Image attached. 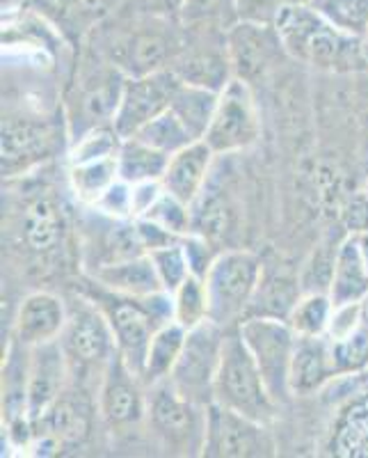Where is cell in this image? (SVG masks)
<instances>
[{
  "instance_id": "obj_1",
  "label": "cell",
  "mask_w": 368,
  "mask_h": 458,
  "mask_svg": "<svg viewBox=\"0 0 368 458\" xmlns=\"http://www.w3.org/2000/svg\"><path fill=\"white\" fill-rule=\"evenodd\" d=\"M275 28L286 55L297 63L339 73L368 69L366 42L334 28L314 5L286 3Z\"/></svg>"
},
{
  "instance_id": "obj_2",
  "label": "cell",
  "mask_w": 368,
  "mask_h": 458,
  "mask_svg": "<svg viewBox=\"0 0 368 458\" xmlns=\"http://www.w3.org/2000/svg\"><path fill=\"white\" fill-rule=\"evenodd\" d=\"M94 302L108 318L114 344H117V353L142 378V367H145L151 337L156 335L161 326L171 321V296L167 292L146 298L120 296V293L105 292L96 284Z\"/></svg>"
},
{
  "instance_id": "obj_3",
  "label": "cell",
  "mask_w": 368,
  "mask_h": 458,
  "mask_svg": "<svg viewBox=\"0 0 368 458\" xmlns=\"http://www.w3.org/2000/svg\"><path fill=\"white\" fill-rule=\"evenodd\" d=\"M213 403L243 412L265 424L272 422L280 411V403L270 394L259 365L249 353L238 328H229L224 337L222 362L213 387Z\"/></svg>"
},
{
  "instance_id": "obj_4",
  "label": "cell",
  "mask_w": 368,
  "mask_h": 458,
  "mask_svg": "<svg viewBox=\"0 0 368 458\" xmlns=\"http://www.w3.org/2000/svg\"><path fill=\"white\" fill-rule=\"evenodd\" d=\"M263 264L249 250H222L208 268L206 292L211 302V321L222 328H238L255 301Z\"/></svg>"
},
{
  "instance_id": "obj_5",
  "label": "cell",
  "mask_w": 368,
  "mask_h": 458,
  "mask_svg": "<svg viewBox=\"0 0 368 458\" xmlns=\"http://www.w3.org/2000/svg\"><path fill=\"white\" fill-rule=\"evenodd\" d=\"M146 390V422L163 447L179 456H202L208 406L186 399L170 380Z\"/></svg>"
},
{
  "instance_id": "obj_6",
  "label": "cell",
  "mask_w": 368,
  "mask_h": 458,
  "mask_svg": "<svg viewBox=\"0 0 368 458\" xmlns=\"http://www.w3.org/2000/svg\"><path fill=\"white\" fill-rule=\"evenodd\" d=\"M240 337L247 344L249 353L256 360L265 386L277 403L289 401L290 365L296 353L297 335L286 318L245 317L238 323Z\"/></svg>"
},
{
  "instance_id": "obj_7",
  "label": "cell",
  "mask_w": 368,
  "mask_h": 458,
  "mask_svg": "<svg viewBox=\"0 0 368 458\" xmlns=\"http://www.w3.org/2000/svg\"><path fill=\"white\" fill-rule=\"evenodd\" d=\"M227 330L211 318L197 328L188 330L181 355L167 378L186 399L202 406L213 403V387L222 362Z\"/></svg>"
},
{
  "instance_id": "obj_8",
  "label": "cell",
  "mask_w": 368,
  "mask_h": 458,
  "mask_svg": "<svg viewBox=\"0 0 368 458\" xmlns=\"http://www.w3.org/2000/svg\"><path fill=\"white\" fill-rule=\"evenodd\" d=\"M275 454L277 445L270 433V424L252 420V417L220 406V403H208L202 456L268 458Z\"/></svg>"
},
{
  "instance_id": "obj_9",
  "label": "cell",
  "mask_w": 368,
  "mask_h": 458,
  "mask_svg": "<svg viewBox=\"0 0 368 458\" xmlns=\"http://www.w3.org/2000/svg\"><path fill=\"white\" fill-rule=\"evenodd\" d=\"M142 14V12H140ZM179 19L142 14V23L135 30L121 32L113 39L110 57L113 63L126 72V76H145L170 67L171 60L181 53L177 30L171 23Z\"/></svg>"
},
{
  "instance_id": "obj_10",
  "label": "cell",
  "mask_w": 368,
  "mask_h": 458,
  "mask_svg": "<svg viewBox=\"0 0 368 458\" xmlns=\"http://www.w3.org/2000/svg\"><path fill=\"white\" fill-rule=\"evenodd\" d=\"M261 136V120L249 83L240 79L229 81L220 92L213 120L204 133V142L215 151V157H229L249 149Z\"/></svg>"
},
{
  "instance_id": "obj_11",
  "label": "cell",
  "mask_w": 368,
  "mask_h": 458,
  "mask_svg": "<svg viewBox=\"0 0 368 458\" xmlns=\"http://www.w3.org/2000/svg\"><path fill=\"white\" fill-rule=\"evenodd\" d=\"M60 151V129L51 120L30 114H7L3 120L0 157L3 177H21L51 161Z\"/></svg>"
},
{
  "instance_id": "obj_12",
  "label": "cell",
  "mask_w": 368,
  "mask_h": 458,
  "mask_svg": "<svg viewBox=\"0 0 368 458\" xmlns=\"http://www.w3.org/2000/svg\"><path fill=\"white\" fill-rule=\"evenodd\" d=\"M179 83L181 81L170 67L145 73V76H126L120 104L113 117L117 133L124 140L133 138L142 126L165 113Z\"/></svg>"
},
{
  "instance_id": "obj_13",
  "label": "cell",
  "mask_w": 368,
  "mask_h": 458,
  "mask_svg": "<svg viewBox=\"0 0 368 458\" xmlns=\"http://www.w3.org/2000/svg\"><path fill=\"white\" fill-rule=\"evenodd\" d=\"M145 380L135 374L120 353L101 371L99 412L110 428H130L146 420Z\"/></svg>"
},
{
  "instance_id": "obj_14",
  "label": "cell",
  "mask_w": 368,
  "mask_h": 458,
  "mask_svg": "<svg viewBox=\"0 0 368 458\" xmlns=\"http://www.w3.org/2000/svg\"><path fill=\"white\" fill-rule=\"evenodd\" d=\"M224 47L234 69V79L245 83L263 79L280 63V55H286L277 28L268 23L236 21L224 30Z\"/></svg>"
},
{
  "instance_id": "obj_15",
  "label": "cell",
  "mask_w": 368,
  "mask_h": 458,
  "mask_svg": "<svg viewBox=\"0 0 368 458\" xmlns=\"http://www.w3.org/2000/svg\"><path fill=\"white\" fill-rule=\"evenodd\" d=\"M69 362H79L83 367L108 365V360L117 353L113 328L96 302H79L69 310V321L60 337Z\"/></svg>"
},
{
  "instance_id": "obj_16",
  "label": "cell",
  "mask_w": 368,
  "mask_h": 458,
  "mask_svg": "<svg viewBox=\"0 0 368 458\" xmlns=\"http://www.w3.org/2000/svg\"><path fill=\"white\" fill-rule=\"evenodd\" d=\"M69 376V355L63 342H48L32 346L28 358L26 412L35 427L44 415L64 394V383Z\"/></svg>"
},
{
  "instance_id": "obj_17",
  "label": "cell",
  "mask_w": 368,
  "mask_h": 458,
  "mask_svg": "<svg viewBox=\"0 0 368 458\" xmlns=\"http://www.w3.org/2000/svg\"><path fill=\"white\" fill-rule=\"evenodd\" d=\"M67 321L69 310L63 298H57L51 292H35L23 298L21 308L16 312L12 337L28 349L39 344L57 342L63 337Z\"/></svg>"
},
{
  "instance_id": "obj_18",
  "label": "cell",
  "mask_w": 368,
  "mask_h": 458,
  "mask_svg": "<svg viewBox=\"0 0 368 458\" xmlns=\"http://www.w3.org/2000/svg\"><path fill=\"white\" fill-rule=\"evenodd\" d=\"M339 376L332 342L321 337H297L293 365H290V394L309 396L321 392Z\"/></svg>"
},
{
  "instance_id": "obj_19",
  "label": "cell",
  "mask_w": 368,
  "mask_h": 458,
  "mask_svg": "<svg viewBox=\"0 0 368 458\" xmlns=\"http://www.w3.org/2000/svg\"><path fill=\"white\" fill-rule=\"evenodd\" d=\"M213 158H215V151L204 140L192 142L177 154H171L165 174H163V186L167 193L177 195L188 204H195V199L204 193Z\"/></svg>"
},
{
  "instance_id": "obj_20",
  "label": "cell",
  "mask_w": 368,
  "mask_h": 458,
  "mask_svg": "<svg viewBox=\"0 0 368 458\" xmlns=\"http://www.w3.org/2000/svg\"><path fill=\"white\" fill-rule=\"evenodd\" d=\"M92 282L105 289V292L120 293V296L146 298L165 292L156 273V266L149 259V255L130 257V259L99 266L92 273Z\"/></svg>"
},
{
  "instance_id": "obj_21",
  "label": "cell",
  "mask_w": 368,
  "mask_h": 458,
  "mask_svg": "<svg viewBox=\"0 0 368 458\" xmlns=\"http://www.w3.org/2000/svg\"><path fill=\"white\" fill-rule=\"evenodd\" d=\"M26 5L73 44H80L105 14L104 0H26Z\"/></svg>"
},
{
  "instance_id": "obj_22",
  "label": "cell",
  "mask_w": 368,
  "mask_h": 458,
  "mask_svg": "<svg viewBox=\"0 0 368 458\" xmlns=\"http://www.w3.org/2000/svg\"><path fill=\"white\" fill-rule=\"evenodd\" d=\"M170 69L179 76V81L199 88L222 92L234 79V69L229 63L227 47L222 51H181L171 60Z\"/></svg>"
},
{
  "instance_id": "obj_23",
  "label": "cell",
  "mask_w": 368,
  "mask_h": 458,
  "mask_svg": "<svg viewBox=\"0 0 368 458\" xmlns=\"http://www.w3.org/2000/svg\"><path fill=\"white\" fill-rule=\"evenodd\" d=\"M366 293L368 266L359 252L355 236L346 234L339 245L332 284H330V298H332L334 305H346V302H359Z\"/></svg>"
},
{
  "instance_id": "obj_24",
  "label": "cell",
  "mask_w": 368,
  "mask_h": 458,
  "mask_svg": "<svg viewBox=\"0 0 368 458\" xmlns=\"http://www.w3.org/2000/svg\"><path fill=\"white\" fill-rule=\"evenodd\" d=\"M89 433V408L83 401L63 394L35 424V436H51L60 447L83 443Z\"/></svg>"
},
{
  "instance_id": "obj_25",
  "label": "cell",
  "mask_w": 368,
  "mask_h": 458,
  "mask_svg": "<svg viewBox=\"0 0 368 458\" xmlns=\"http://www.w3.org/2000/svg\"><path fill=\"white\" fill-rule=\"evenodd\" d=\"M63 214L51 198H37L23 211L21 234L32 252L46 255L63 241Z\"/></svg>"
},
{
  "instance_id": "obj_26",
  "label": "cell",
  "mask_w": 368,
  "mask_h": 458,
  "mask_svg": "<svg viewBox=\"0 0 368 458\" xmlns=\"http://www.w3.org/2000/svg\"><path fill=\"white\" fill-rule=\"evenodd\" d=\"M186 335L188 330L183 328L181 323L171 318V321L161 326L156 330V335L151 337L149 349H146L145 367H142V380H145L146 387L170 378L171 369H174L179 355L183 351V344H186Z\"/></svg>"
},
{
  "instance_id": "obj_27",
  "label": "cell",
  "mask_w": 368,
  "mask_h": 458,
  "mask_svg": "<svg viewBox=\"0 0 368 458\" xmlns=\"http://www.w3.org/2000/svg\"><path fill=\"white\" fill-rule=\"evenodd\" d=\"M218 99L220 92H213V89L183 83L181 81L177 89H174L170 110L186 124V129L195 136V140H204V133H206L208 124H211Z\"/></svg>"
},
{
  "instance_id": "obj_28",
  "label": "cell",
  "mask_w": 368,
  "mask_h": 458,
  "mask_svg": "<svg viewBox=\"0 0 368 458\" xmlns=\"http://www.w3.org/2000/svg\"><path fill=\"white\" fill-rule=\"evenodd\" d=\"M302 286L300 277H289L284 273H272V276L261 277L259 289L255 293V301L249 305L247 317H275L289 318L290 310L300 301Z\"/></svg>"
},
{
  "instance_id": "obj_29",
  "label": "cell",
  "mask_w": 368,
  "mask_h": 458,
  "mask_svg": "<svg viewBox=\"0 0 368 458\" xmlns=\"http://www.w3.org/2000/svg\"><path fill=\"white\" fill-rule=\"evenodd\" d=\"M167 163H170L167 154L154 149L138 138H126L120 147V154H117L120 179L129 183L163 182Z\"/></svg>"
},
{
  "instance_id": "obj_30",
  "label": "cell",
  "mask_w": 368,
  "mask_h": 458,
  "mask_svg": "<svg viewBox=\"0 0 368 458\" xmlns=\"http://www.w3.org/2000/svg\"><path fill=\"white\" fill-rule=\"evenodd\" d=\"M120 179L117 157L69 165V186L80 204L94 207L96 199Z\"/></svg>"
},
{
  "instance_id": "obj_31",
  "label": "cell",
  "mask_w": 368,
  "mask_h": 458,
  "mask_svg": "<svg viewBox=\"0 0 368 458\" xmlns=\"http://www.w3.org/2000/svg\"><path fill=\"white\" fill-rule=\"evenodd\" d=\"M330 449L343 458L368 456V399L353 401L341 412Z\"/></svg>"
},
{
  "instance_id": "obj_32",
  "label": "cell",
  "mask_w": 368,
  "mask_h": 458,
  "mask_svg": "<svg viewBox=\"0 0 368 458\" xmlns=\"http://www.w3.org/2000/svg\"><path fill=\"white\" fill-rule=\"evenodd\" d=\"M171 318L181 323L186 330L197 328L211 318V302H208L206 282L199 276H190L170 293Z\"/></svg>"
},
{
  "instance_id": "obj_33",
  "label": "cell",
  "mask_w": 368,
  "mask_h": 458,
  "mask_svg": "<svg viewBox=\"0 0 368 458\" xmlns=\"http://www.w3.org/2000/svg\"><path fill=\"white\" fill-rule=\"evenodd\" d=\"M332 312L334 302L330 293H302L286 321L296 330L297 337H321V335H327Z\"/></svg>"
},
{
  "instance_id": "obj_34",
  "label": "cell",
  "mask_w": 368,
  "mask_h": 458,
  "mask_svg": "<svg viewBox=\"0 0 368 458\" xmlns=\"http://www.w3.org/2000/svg\"><path fill=\"white\" fill-rule=\"evenodd\" d=\"M133 138L146 142V145L163 151V154H167V157L177 154V151H181L183 147L192 145V142H197L190 131L186 129V124H183V122L179 120L177 114L171 113L170 108H167L163 114H158L156 120H151L149 124L142 126Z\"/></svg>"
},
{
  "instance_id": "obj_35",
  "label": "cell",
  "mask_w": 368,
  "mask_h": 458,
  "mask_svg": "<svg viewBox=\"0 0 368 458\" xmlns=\"http://www.w3.org/2000/svg\"><path fill=\"white\" fill-rule=\"evenodd\" d=\"M121 142H124V138L117 133L113 124L94 126L73 140L71 149H69V165L117 157Z\"/></svg>"
},
{
  "instance_id": "obj_36",
  "label": "cell",
  "mask_w": 368,
  "mask_h": 458,
  "mask_svg": "<svg viewBox=\"0 0 368 458\" xmlns=\"http://www.w3.org/2000/svg\"><path fill=\"white\" fill-rule=\"evenodd\" d=\"M236 19V0H186L179 14L183 28H229Z\"/></svg>"
},
{
  "instance_id": "obj_37",
  "label": "cell",
  "mask_w": 368,
  "mask_h": 458,
  "mask_svg": "<svg viewBox=\"0 0 368 458\" xmlns=\"http://www.w3.org/2000/svg\"><path fill=\"white\" fill-rule=\"evenodd\" d=\"M314 7L341 32L366 39L368 0H316Z\"/></svg>"
},
{
  "instance_id": "obj_38",
  "label": "cell",
  "mask_w": 368,
  "mask_h": 458,
  "mask_svg": "<svg viewBox=\"0 0 368 458\" xmlns=\"http://www.w3.org/2000/svg\"><path fill=\"white\" fill-rule=\"evenodd\" d=\"M343 241V239H341ZM341 241L325 239L316 250H314L312 259L306 261L305 271L300 276L302 293H330V284H332L334 264H337L339 245Z\"/></svg>"
},
{
  "instance_id": "obj_39",
  "label": "cell",
  "mask_w": 368,
  "mask_h": 458,
  "mask_svg": "<svg viewBox=\"0 0 368 458\" xmlns=\"http://www.w3.org/2000/svg\"><path fill=\"white\" fill-rule=\"evenodd\" d=\"M149 259L154 261V266H156V273L158 277H161L163 289H165L167 293L174 292L183 280H188V277L192 276L190 264H188V257H186V250H183L181 241L149 252Z\"/></svg>"
},
{
  "instance_id": "obj_40",
  "label": "cell",
  "mask_w": 368,
  "mask_h": 458,
  "mask_svg": "<svg viewBox=\"0 0 368 458\" xmlns=\"http://www.w3.org/2000/svg\"><path fill=\"white\" fill-rule=\"evenodd\" d=\"M145 218L154 220V223H158L161 227L170 229L171 234L186 236L192 232V204L183 202L177 195H171L165 191V193L161 195V199L151 207V211Z\"/></svg>"
},
{
  "instance_id": "obj_41",
  "label": "cell",
  "mask_w": 368,
  "mask_h": 458,
  "mask_svg": "<svg viewBox=\"0 0 368 458\" xmlns=\"http://www.w3.org/2000/svg\"><path fill=\"white\" fill-rule=\"evenodd\" d=\"M332 349L339 376L357 374V371H362L368 365V330L362 326L357 333L350 335L347 339L332 342Z\"/></svg>"
},
{
  "instance_id": "obj_42",
  "label": "cell",
  "mask_w": 368,
  "mask_h": 458,
  "mask_svg": "<svg viewBox=\"0 0 368 458\" xmlns=\"http://www.w3.org/2000/svg\"><path fill=\"white\" fill-rule=\"evenodd\" d=\"M92 208L104 218L133 220V183L117 179Z\"/></svg>"
},
{
  "instance_id": "obj_43",
  "label": "cell",
  "mask_w": 368,
  "mask_h": 458,
  "mask_svg": "<svg viewBox=\"0 0 368 458\" xmlns=\"http://www.w3.org/2000/svg\"><path fill=\"white\" fill-rule=\"evenodd\" d=\"M181 243H183V250H186V257H188V264H190L192 276L206 277L208 268L213 266L215 257L220 255V252L213 250V241H208L206 236L190 232V234L183 236Z\"/></svg>"
},
{
  "instance_id": "obj_44",
  "label": "cell",
  "mask_w": 368,
  "mask_h": 458,
  "mask_svg": "<svg viewBox=\"0 0 368 458\" xmlns=\"http://www.w3.org/2000/svg\"><path fill=\"white\" fill-rule=\"evenodd\" d=\"M362 328V305L359 302H346V305H334L332 318L327 326V337L332 342H341L355 335Z\"/></svg>"
},
{
  "instance_id": "obj_45",
  "label": "cell",
  "mask_w": 368,
  "mask_h": 458,
  "mask_svg": "<svg viewBox=\"0 0 368 458\" xmlns=\"http://www.w3.org/2000/svg\"><path fill=\"white\" fill-rule=\"evenodd\" d=\"M284 0H236V19L247 23H268L275 26Z\"/></svg>"
},
{
  "instance_id": "obj_46",
  "label": "cell",
  "mask_w": 368,
  "mask_h": 458,
  "mask_svg": "<svg viewBox=\"0 0 368 458\" xmlns=\"http://www.w3.org/2000/svg\"><path fill=\"white\" fill-rule=\"evenodd\" d=\"M135 227H138V234H140L142 248L146 250V255L158 250V248H165V245L177 243V241L183 239V236L171 234L170 229L161 227V225L154 223V220L149 218H135Z\"/></svg>"
},
{
  "instance_id": "obj_47",
  "label": "cell",
  "mask_w": 368,
  "mask_h": 458,
  "mask_svg": "<svg viewBox=\"0 0 368 458\" xmlns=\"http://www.w3.org/2000/svg\"><path fill=\"white\" fill-rule=\"evenodd\" d=\"M163 193H165L163 182L133 183V220L145 218V216L151 211V207L161 199Z\"/></svg>"
},
{
  "instance_id": "obj_48",
  "label": "cell",
  "mask_w": 368,
  "mask_h": 458,
  "mask_svg": "<svg viewBox=\"0 0 368 458\" xmlns=\"http://www.w3.org/2000/svg\"><path fill=\"white\" fill-rule=\"evenodd\" d=\"M343 225H346L347 234L368 232V195L364 191L347 202L346 211H343Z\"/></svg>"
},
{
  "instance_id": "obj_49",
  "label": "cell",
  "mask_w": 368,
  "mask_h": 458,
  "mask_svg": "<svg viewBox=\"0 0 368 458\" xmlns=\"http://www.w3.org/2000/svg\"><path fill=\"white\" fill-rule=\"evenodd\" d=\"M135 12L142 14H154V16H165V19H179L181 7L186 0H133Z\"/></svg>"
},
{
  "instance_id": "obj_50",
  "label": "cell",
  "mask_w": 368,
  "mask_h": 458,
  "mask_svg": "<svg viewBox=\"0 0 368 458\" xmlns=\"http://www.w3.org/2000/svg\"><path fill=\"white\" fill-rule=\"evenodd\" d=\"M359 305H362V326L368 330V293L359 301Z\"/></svg>"
},
{
  "instance_id": "obj_51",
  "label": "cell",
  "mask_w": 368,
  "mask_h": 458,
  "mask_svg": "<svg viewBox=\"0 0 368 458\" xmlns=\"http://www.w3.org/2000/svg\"><path fill=\"white\" fill-rule=\"evenodd\" d=\"M289 5H316V0H284Z\"/></svg>"
},
{
  "instance_id": "obj_52",
  "label": "cell",
  "mask_w": 368,
  "mask_h": 458,
  "mask_svg": "<svg viewBox=\"0 0 368 458\" xmlns=\"http://www.w3.org/2000/svg\"><path fill=\"white\" fill-rule=\"evenodd\" d=\"M364 193H366V195H368V183H366V188H364Z\"/></svg>"
},
{
  "instance_id": "obj_53",
  "label": "cell",
  "mask_w": 368,
  "mask_h": 458,
  "mask_svg": "<svg viewBox=\"0 0 368 458\" xmlns=\"http://www.w3.org/2000/svg\"><path fill=\"white\" fill-rule=\"evenodd\" d=\"M366 60H368V44H366Z\"/></svg>"
},
{
  "instance_id": "obj_54",
  "label": "cell",
  "mask_w": 368,
  "mask_h": 458,
  "mask_svg": "<svg viewBox=\"0 0 368 458\" xmlns=\"http://www.w3.org/2000/svg\"><path fill=\"white\" fill-rule=\"evenodd\" d=\"M364 42H366V44H368V35H366V39H364Z\"/></svg>"
}]
</instances>
